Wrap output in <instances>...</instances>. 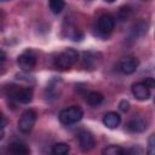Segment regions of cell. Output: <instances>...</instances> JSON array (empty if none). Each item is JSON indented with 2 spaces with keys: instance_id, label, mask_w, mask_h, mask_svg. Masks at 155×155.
Wrapping results in <instances>:
<instances>
[{
  "instance_id": "8992f818",
  "label": "cell",
  "mask_w": 155,
  "mask_h": 155,
  "mask_svg": "<svg viewBox=\"0 0 155 155\" xmlns=\"http://www.w3.org/2000/svg\"><path fill=\"white\" fill-rule=\"evenodd\" d=\"M10 96L16 99L19 103L23 104H28L33 101V88L30 87H17V88H11L10 91Z\"/></svg>"
},
{
  "instance_id": "5bb4252c",
  "label": "cell",
  "mask_w": 155,
  "mask_h": 155,
  "mask_svg": "<svg viewBox=\"0 0 155 155\" xmlns=\"http://www.w3.org/2000/svg\"><path fill=\"white\" fill-rule=\"evenodd\" d=\"M86 101L92 107H96V105H99L102 102H103V94L99 93V92H90L87 96H86Z\"/></svg>"
},
{
  "instance_id": "ffe728a7",
  "label": "cell",
  "mask_w": 155,
  "mask_h": 155,
  "mask_svg": "<svg viewBox=\"0 0 155 155\" xmlns=\"http://www.w3.org/2000/svg\"><path fill=\"white\" fill-rule=\"evenodd\" d=\"M5 126H6V120L0 113V139H2L5 136Z\"/></svg>"
},
{
  "instance_id": "7c38bea8",
  "label": "cell",
  "mask_w": 155,
  "mask_h": 155,
  "mask_svg": "<svg viewBox=\"0 0 155 155\" xmlns=\"http://www.w3.org/2000/svg\"><path fill=\"white\" fill-rule=\"evenodd\" d=\"M120 122H121V116L117 113L110 111L103 116V124L108 128H116L120 125Z\"/></svg>"
},
{
  "instance_id": "d4e9b609",
  "label": "cell",
  "mask_w": 155,
  "mask_h": 155,
  "mask_svg": "<svg viewBox=\"0 0 155 155\" xmlns=\"http://www.w3.org/2000/svg\"><path fill=\"white\" fill-rule=\"evenodd\" d=\"M104 1H107V2H114L115 0H104Z\"/></svg>"
},
{
  "instance_id": "8fae6325",
  "label": "cell",
  "mask_w": 155,
  "mask_h": 155,
  "mask_svg": "<svg viewBox=\"0 0 155 155\" xmlns=\"http://www.w3.org/2000/svg\"><path fill=\"white\" fill-rule=\"evenodd\" d=\"M147 121L142 117H133L128 124H127V130L130 132H134V133H139V132H144L147 130Z\"/></svg>"
},
{
  "instance_id": "e0dca14e",
  "label": "cell",
  "mask_w": 155,
  "mask_h": 155,
  "mask_svg": "<svg viewBox=\"0 0 155 155\" xmlns=\"http://www.w3.org/2000/svg\"><path fill=\"white\" fill-rule=\"evenodd\" d=\"M131 16H132V8L130 6H122V7H120V10L117 12V19L120 22L127 21Z\"/></svg>"
},
{
  "instance_id": "9a60e30c",
  "label": "cell",
  "mask_w": 155,
  "mask_h": 155,
  "mask_svg": "<svg viewBox=\"0 0 155 155\" xmlns=\"http://www.w3.org/2000/svg\"><path fill=\"white\" fill-rule=\"evenodd\" d=\"M48 4H50V10L56 15L61 13L65 6L64 0H48Z\"/></svg>"
},
{
  "instance_id": "44dd1931",
  "label": "cell",
  "mask_w": 155,
  "mask_h": 155,
  "mask_svg": "<svg viewBox=\"0 0 155 155\" xmlns=\"http://www.w3.org/2000/svg\"><path fill=\"white\" fill-rule=\"evenodd\" d=\"M119 108H120V110H121L122 113H126V111H128V110H130V103H128L126 99H124V101H121V102H120Z\"/></svg>"
},
{
  "instance_id": "30bf717a",
  "label": "cell",
  "mask_w": 155,
  "mask_h": 155,
  "mask_svg": "<svg viewBox=\"0 0 155 155\" xmlns=\"http://www.w3.org/2000/svg\"><path fill=\"white\" fill-rule=\"evenodd\" d=\"M82 65L88 70L94 69L98 65V54L94 52H91V51L84 52L82 53Z\"/></svg>"
},
{
  "instance_id": "603a6c76",
  "label": "cell",
  "mask_w": 155,
  "mask_h": 155,
  "mask_svg": "<svg viewBox=\"0 0 155 155\" xmlns=\"http://www.w3.org/2000/svg\"><path fill=\"white\" fill-rule=\"evenodd\" d=\"M144 84L149 87V88H153L154 86H155V82H154V80H153V78H148V79H145V81H144Z\"/></svg>"
},
{
  "instance_id": "7a4b0ae2",
  "label": "cell",
  "mask_w": 155,
  "mask_h": 155,
  "mask_svg": "<svg viewBox=\"0 0 155 155\" xmlns=\"http://www.w3.org/2000/svg\"><path fill=\"white\" fill-rule=\"evenodd\" d=\"M82 116H84L82 109L76 105H73V107L63 109L59 113V121L64 125H71V124L80 121L82 119Z\"/></svg>"
},
{
  "instance_id": "cb8c5ba5",
  "label": "cell",
  "mask_w": 155,
  "mask_h": 155,
  "mask_svg": "<svg viewBox=\"0 0 155 155\" xmlns=\"http://www.w3.org/2000/svg\"><path fill=\"white\" fill-rule=\"evenodd\" d=\"M2 25H4V15L0 12V30L2 29Z\"/></svg>"
},
{
  "instance_id": "484cf974",
  "label": "cell",
  "mask_w": 155,
  "mask_h": 155,
  "mask_svg": "<svg viewBox=\"0 0 155 155\" xmlns=\"http://www.w3.org/2000/svg\"><path fill=\"white\" fill-rule=\"evenodd\" d=\"M1 1H6V0H1Z\"/></svg>"
},
{
  "instance_id": "6da1fadb",
  "label": "cell",
  "mask_w": 155,
  "mask_h": 155,
  "mask_svg": "<svg viewBox=\"0 0 155 155\" xmlns=\"http://www.w3.org/2000/svg\"><path fill=\"white\" fill-rule=\"evenodd\" d=\"M78 58H79V52L74 48H65L63 52H61L56 61H54V64L58 69L61 70H67L69 68H71L76 62H78Z\"/></svg>"
},
{
  "instance_id": "9c48e42d",
  "label": "cell",
  "mask_w": 155,
  "mask_h": 155,
  "mask_svg": "<svg viewBox=\"0 0 155 155\" xmlns=\"http://www.w3.org/2000/svg\"><path fill=\"white\" fill-rule=\"evenodd\" d=\"M132 94L138 101H147L150 97V88L144 82H136L132 85Z\"/></svg>"
},
{
  "instance_id": "7402d4cb",
  "label": "cell",
  "mask_w": 155,
  "mask_h": 155,
  "mask_svg": "<svg viewBox=\"0 0 155 155\" xmlns=\"http://www.w3.org/2000/svg\"><path fill=\"white\" fill-rule=\"evenodd\" d=\"M5 61H6V54H5V52H4V51H1V50H0V69L4 67Z\"/></svg>"
},
{
  "instance_id": "d6986e66",
  "label": "cell",
  "mask_w": 155,
  "mask_h": 155,
  "mask_svg": "<svg viewBox=\"0 0 155 155\" xmlns=\"http://www.w3.org/2000/svg\"><path fill=\"white\" fill-rule=\"evenodd\" d=\"M155 153V134H151L149 138V147H148V154H154Z\"/></svg>"
},
{
  "instance_id": "ac0fdd59",
  "label": "cell",
  "mask_w": 155,
  "mask_h": 155,
  "mask_svg": "<svg viewBox=\"0 0 155 155\" xmlns=\"http://www.w3.org/2000/svg\"><path fill=\"white\" fill-rule=\"evenodd\" d=\"M103 154H105V155H122V154H126V150L119 145H109L103 150Z\"/></svg>"
},
{
  "instance_id": "4fadbf2b",
  "label": "cell",
  "mask_w": 155,
  "mask_h": 155,
  "mask_svg": "<svg viewBox=\"0 0 155 155\" xmlns=\"http://www.w3.org/2000/svg\"><path fill=\"white\" fill-rule=\"evenodd\" d=\"M8 151L12 154H17V155H24V154H29L30 150L29 148L22 143V142H13L8 145Z\"/></svg>"
},
{
  "instance_id": "3957f363",
  "label": "cell",
  "mask_w": 155,
  "mask_h": 155,
  "mask_svg": "<svg viewBox=\"0 0 155 155\" xmlns=\"http://www.w3.org/2000/svg\"><path fill=\"white\" fill-rule=\"evenodd\" d=\"M115 27V21L110 15H103L98 18L97 22V33L99 36L105 38L108 36Z\"/></svg>"
},
{
  "instance_id": "52a82bcc",
  "label": "cell",
  "mask_w": 155,
  "mask_h": 155,
  "mask_svg": "<svg viewBox=\"0 0 155 155\" xmlns=\"http://www.w3.org/2000/svg\"><path fill=\"white\" fill-rule=\"evenodd\" d=\"M78 139H79V145H80V149L82 151H90L94 148V138L93 136L91 134V132L86 131V130H81L79 133H78Z\"/></svg>"
},
{
  "instance_id": "ba28073f",
  "label": "cell",
  "mask_w": 155,
  "mask_h": 155,
  "mask_svg": "<svg viewBox=\"0 0 155 155\" xmlns=\"http://www.w3.org/2000/svg\"><path fill=\"white\" fill-rule=\"evenodd\" d=\"M138 59L136 57H125L124 59H121L120 64H119V69L122 74H126V75H130V74H133L137 68H138Z\"/></svg>"
},
{
  "instance_id": "5b68a950",
  "label": "cell",
  "mask_w": 155,
  "mask_h": 155,
  "mask_svg": "<svg viewBox=\"0 0 155 155\" xmlns=\"http://www.w3.org/2000/svg\"><path fill=\"white\" fill-rule=\"evenodd\" d=\"M17 63H18V65H19V68L22 70H24V71L31 70L36 64V56H35V53L33 51L27 50V51L22 52L18 56Z\"/></svg>"
},
{
  "instance_id": "277c9868",
  "label": "cell",
  "mask_w": 155,
  "mask_h": 155,
  "mask_svg": "<svg viewBox=\"0 0 155 155\" xmlns=\"http://www.w3.org/2000/svg\"><path fill=\"white\" fill-rule=\"evenodd\" d=\"M35 121H36V113L33 109H29L22 114V116L18 121V128L23 133H29L33 130Z\"/></svg>"
},
{
  "instance_id": "2e32d148",
  "label": "cell",
  "mask_w": 155,
  "mask_h": 155,
  "mask_svg": "<svg viewBox=\"0 0 155 155\" xmlns=\"http://www.w3.org/2000/svg\"><path fill=\"white\" fill-rule=\"evenodd\" d=\"M70 150V147L67 143H57L52 148V154L54 155H65Z\"/></svg>"
}]
</instances>
